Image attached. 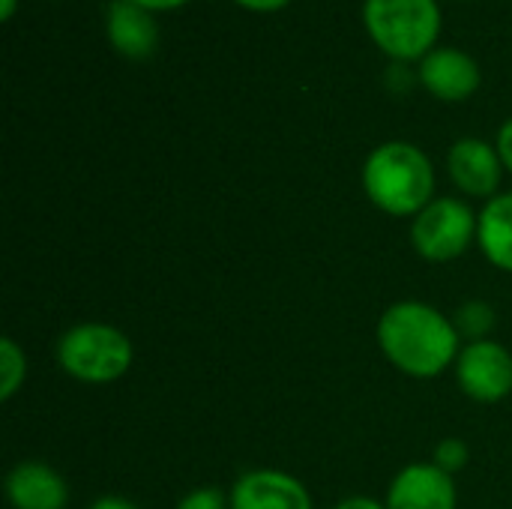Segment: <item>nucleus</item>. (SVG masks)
Returning <instances> with one entry per match:
<instances>
[{
	"label": "nucleus",
	"instance_id": "obj_14",
	"mask_svg": "<svg viewBox=\"0 0 512 509\" xmlns=\"http://www.w3.org/2000/svg\"><path fill=\"white\" fill-rule=\"evenodd\" d=\"M450 318H453L456 333L462 336L465 345H468V342H483V339H489L492 330H495V321H498L495 306L486 303V300H468V303H462Z\"/></svg>",
	"mask_w": 512,
	"mask_h": 509
},
{
	"label": "nucleus",
	"instance_id": "obj_9",
	"mask_svg": "<svg viewBox=\"0 0 512 509\" xmlns=\"http://www.w3.org/2000/svg\"><path fill=\"white\" fill-rule=\"evenodd\" d=\"M231 509H315L309 489L288 471L258 468L234 480Z\"/></svg>",
	"mask_w": 512,
	"mask_h": 509
},
{
	"label": "nucleus",
	"instance_id": "obj_13",
	"mask_svg": "<svg viewBox=\"0 0 512 509\" xmlns=\"http://www.w3.org/2000/svg\"><path fill=\"white\" fill-rule=\"evenodd\" d=\"M477 243L489 264L512 273V192H498L483 204Z\"/></svg>",
	"mask_w": 512,
	"mask_h": 509
},
{
	"label": "nucleus",
	"instance_id": "obj_6",
	"mask_svg": "<svg viewBox=\"0 0 512 509\" xmlns=\"http://www.w3.org/2000/svg\"><path fill=\"white\" fill-rule=\"evenodd\" d=\"M462 393L480 405H495L512 393V354L495 339L468 342L456 357Z\"/></svg>",
	"mask_w": 512,
	"mask_h": 509
},
{
	"label": "nucleus",
	"instance_id": "obj_20",
	"mask_svg": "<svg viewBox=\"0 0 512 509\" xmlns=\"http://www.w3.org/2000/svg\"><path fill=\"white\" fill-rule=\"evenodd\" d=\"M333 509H387V507H384V501H375V498H369V495H354V498L339 501Z\"/></svg>",
	"mask_w": 512,
	"mask_h": 509
},
{
	"label": "nucleus",
	"instance_id": "obj_5",
	"mask_svg": "<svg viewBox=\"0 0 512 509\" xmlns=\"http://www.w3.org/2000/svg\"><path fill=\"white\" fill-rule=\"evenodd\" d=\"M480 213L456 195H441L411 219V246L429 264L462 258L477 243Z\"/></svg>",
	"mask_w": 512,
	"mask_h": 509
},
{
	"label": "nucleus",
	"instance_id": "obj_10",
	"mask_svg": "<svg viewBox=\"0 0 512 509\" xmlns=\"http://www.w3.org/2000/svg\"><path fill=\"white\" fill-rule=\"evenodd\" d=\"M387 509H456L459 492L450 474L432 462H414L402 468L384 498Z\"/></svg>",
	"mask_w": 512,
	"mask_h": 509
},
{
	"label": "nucleus",
	"instance_id": "obj_22",
	"mask_svg": "<svg viewBox=\"0 0 512 509\" xmlns=\"http://www.w3.org/2000/svg\"><path fill=\"white\" fill-rule=\"evenodd\" d=\"M87 509H141V507H138V504H132V501H126V498H120V495H105V498L93 501Z\"/></svg>",
	"mask_w": 512,
	"mask_h": 509
},
{
	"label": "nucleus",
	"instance_id": "obj_8",
	"mask_svg": "<svg viewBox=\"0 0 512 509\" xmlns=\"http://www.w3.org/2000/svg\"><path fill=\"white\" fill-rule=\"evenodd\" d=\"M417 81L441 102H465L480 90L483 69L462 48H435L417 63Z\"/></svg>",
	"mask_w": 512,
	"mask_h": 509
},
{
	"label": "nucleus",
	"instance_id": "obj_7",
	"mask_svg": "<svg viewBox=\"0 0 512 509\" xmlns=\"http://www.w3.org/2000/svg\"><path fill=\"white\" fill-rule=\"evenodd\" d=\"M504 162L495 144L483 138H459L447 150V174L453 186L468 198H495L504 177Z\"/></svg>",
	"mask_w": 512,
	"mask_h": 509
},
{
	"label": "nucleus",
	"instance_id": "obj_3",
	"mask_svg": "<svg viewBox=\"0 0 512 509\" xmlns=\"http://www.w3.org/2000/svg\"><path fill=\"white\" fill-rule=\"evenodd\" d=\"M363 24L390 60L420 63L441 36V6L438 0H363Z\"/></svg>",
	"mask_w": 512,
	"mask_h": 509
},
{
	"label": "nucleus",
	"instance_id": "obj_18",
	"mask_svg": "<svg viewBox=\"0 0 512 509\" xmlns=\"http://www.w3.org/2000/svg\"><path fill=\"white\" fill-rule=\"evenodd\" d=\"M495 147H498V153H501V162H504V168L512 174V117L498 129V138H495Z\"/></svg>",
	"mask_w": 512,
	"mask_h": 509
},
{
	"label": "nucleus",
	"instance_id": "obj_23",
	"mask_svg": "<svg viewBox=\"0 0 512 509\" xmlns=\"http://www.w3.org/2000/svg\"><path fill=\"white\" fill-rule=\"evenodd\" d=\"M15 9H18V0H3V21H9L12 15H15Z\"/></svg>",
	"mask_w": 512,
	"mask_h": 509
},
{
	"label": "nucleus",
	"instance_id": "obj_15",
	"mask_svg": "<svg viewBox=\"0 0 512 509\" xmlns=\"http://www.w3.org/2000/svg\"><path fill=\"white\" fill-rule=\"evenodd\" d=\"M24 378H27V354L12 336H3L0 339V399L9 402L24 387Z\"/></svg>",
	"mask_w": 512,
	"mask_h": 509
},
{
	"label": "nucleus",
	"instance_id": "obj_12",
	"mask_svg": "<svg viewBox=\"0 0 512 509\" xmlns=\"http://www.w3.org/2000/svg\"><path fill=\"white\" fill-rule=\"evenodd\" d=\"M3 489L12 509H66L69 504V486L63 474L36 459L12 465Z\"/></svg>",
	"mask_w": 512,
	"mask_h": 509
},
{
	"label": "nucleus",
	"instance_id": "obj_16",
	"mask_svg": "<svg viewBox=\"0 0 512 509\" xmlns=\"http://www.w3.org/2000/svg\"><path fill=\"white\" fill-rule=\"evenodd\" d=\"M468 462H471V450H468V444L462 438H444L435 447V453H432V465H438L450 477H456L459 471H465Z\"/></svg>",
	"mask_w": 512,
	"mask_h": 509
},
{
	"label": "nucleus",
	"instance_id": "obj_21",
	"mask_svg": "<svg viewBox=\"0 0 512 509\" xmlns=\"http://www.w3.org/2000/svg\"><path fill=\"white\" fill-rule=\"evenodd\" d=\"M132 3H138V6H144L147 12H171V9H180V6H186L189 0H132Z\"/></svg>",
	"mask_w": 512,
	"mask_h": 509
},
{
	"label": "nucleus",
	"instance_id": "obj_11",
	"mask_svg": "<svg viewBox=\"0 0 512 509\" xmlns=\"http://www.w3.org/2000/svg\"><path fill=\"white\" fill-rule=\"evenodd\" d=\"M108 45L126 60H147L159 48V21L132 0H111L105 9Z\"/></svg>",
	"mask_w": 512,
	"mask_h": 509
},
{
	"label": "nucleus",
	"instance_id": "obj_1",
	"mask_svg": "<svg viewBox=\"0 0 512 509\" xmlns=\"http://www.w3.org/2000/svg\"><path fill=\"white\" fill-rule=\"evenodd\" d=\"M375 339L387 363L408 378H438L462 351L456 324L441 309L423 300H399L378 318Z\"/></svg>",
	"mask_w": 512,
	"mask_h": 509
},
{
	"label": "nucleus",
	"instance_id": "obj_4",
	"mask_svg": "<svg viewBox=\"0 0 512 509\" xmlns=\"http://www.w3.org/2000/svg\"><path fill=\"white\" fill-rule=\"evenodd\" d=\"M57 366L78 384H114L120 381L135 360V348L129 336L102 321H84L69 327L57 339Z\"/></svg>",
	"mask_w": 512,
	"mask_h": 509
},
{
	"label": "nucleus",
	"instance_id": "obj_2",
	"mask_svg": "<svg viewBox=\"0 0 512 509\" xmlns=\"http://www.w3.org/2000/svg\"><path fill=\"white\" fill-rule=\"evenodd\" d=\"M363 189L381 213L414 219L435 201L432 159L411 141H384L363 162Z\"/></svg>",
	"mask_w": 512,
	"mask_h": 509
},
{
	"label": "nucleus",
	"instance_id": "obj_19",
	"mask_svg": "<svg viewBox=\"0 0 512 509\" xmlns=\"http://www.w3.org/2000/svg\"><path fill=\"white\" fill-rule=\"evenodd\" d=\"M240 9H249V12H279L285 9L291 0H234Z\"/></svg>",
	"mask_w": 512,
	"mask_h": 509
},
{
	"label": "nucleus",
	"instance_id": "obj_17",
	"mask_svg": "<svg viewBox=\"0 0 512 509\" xmlns=\"http://www.w3.org/2000/svg\"><path fill=\"white\" fill-rule=\"evenodd\" d=\"M174 509H231V498L222 489L201 486V489H192L189 495H183Z\"/></svg>",
	"mask_w": 512,
	"mask_h": 509
}]
</instances>
